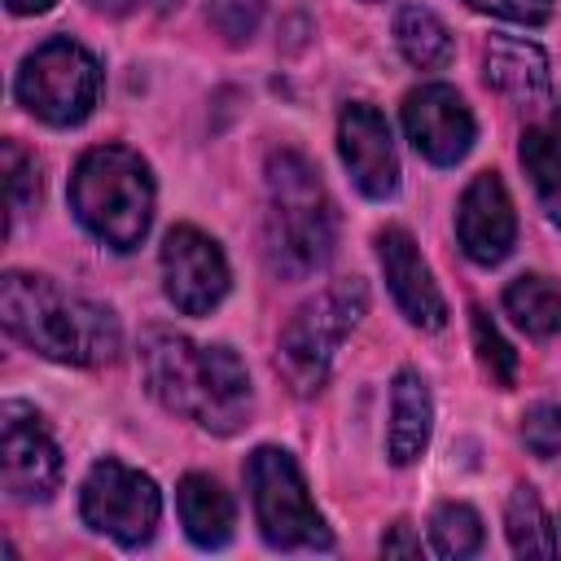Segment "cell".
<instances>
[{"mask_svg": "<svg viewBox=\"0 0 561 561\" xmlns=\"http://www.w3.org/2000/svg\"><path fill=\"white\" fill-rule=\"evenodd\" d=\"M140 373L167 412L188 416L206 434L228 438L250 421L254 390L232 346H202L175 329H145Z\"/></svg>", "mask_w": 561, "mask_h": 561, "instance_id": "cell-1", "label": "cell"}, {"mask_svg": "<svg viewBox=\"0 0 561 561\" xmlns=\"http://www.w3.org/2000/svg\"><path fill=\"white\" fill-rule=\"evenodd\" d=\"M0 320L9 337L31 346L44 359L96 368L110 364L123 346L118 316L83 294H66L57 280L35 272H4L0 280Z\"/></svg>", "mask_w": 561, "mask_h": 561, "instance_id": "cell-2", "label": "cell"}, {"mask_svg": "<svg viewBox=\"0 0 561 561\" xmlns=\"http://www.w3.org/2000/svg\"><path fill=\"white\" fill-rule=\"evenodd\" d=\"M263 259L276 280L316 276L337 245V215L316 175V167L298 149H276L263 171Z\"/></svg>", "mask_w": 561, "mask_h": 561, "instance_id": "cell-3", "label": "cell"}, {"mask_svg": "<svg viewBox=\"0 0 561 561\" xmlns=\"http://www.w3.org/2000/svg\"><path fill=\"white\" fill-rule=\"evenodd\" d=\"M75 219L110 250L127 254L153 224V175L149 162L123 145L88 149L70 171Z\"/></svg>", "mask_w": 561, "mask_h": 561, "instance_id": "cell-4", "label": "cell"}, {"mask_svg": "<svg viewBox=\"0 0 561 561\" xmlns=\"http://www.w3.org/2000/svg\"><path fill=\"white\" fill-rule=\"evenodd\" d=\"M368 311V289L359 276H342L333 285H324L316 298H307L289 324L280 329L276 342V373L285 377V386L294 394H316L329 381L333 355L346 342V333L359 324V316Z\"/></svg>", "mask_w": 561, "mask_h": 561, "instance_id": "cell-5", "label": "cell"}, {"mask_svg": "<svg viewBox=\"0 0 561 561\" xmlns=\"http://www.w3.org/2000/svg\"><path fill=\"white\" fill-rule=\"evenodd\" d=\"M245 486H250L254 522L267 548H280V552H329L333 548V535L289 451L254 447L245 460Z\"/></svg>", "mask_w": 561, "mask_h": 561, "instance_id": "cell-6", "label": "cell"}, {"mask_svg": "<svg viewBox=\"0 0 561 561\" xmlns=\"http://www.w3.org/2000/svg\"><path fill=\"white\" fill-rule=\"evenodd\" d=\"M13 92L26 105V114H35L39 123H48V127H75L96 105L101 66H96V57L79 39L53 35L35 53H26Z\"/></svg>", "mask_w": 561, "mask_h": 561, "instance_id": "cell-7", "label": "cell"}, {"mask_svg": "<svg viewBox=\"0 0 561 561\" xmlns=\"http://www.w3.org/2000/svg\"><path fill=\"white\" fill-rule=\"evenodd\" d=\"M79 513L96 535H110L123 548H140L153 539L162 517L158 482L114 456L96 460L79 486Z\"/></svg>", "mask_w": 561, "mask_h": 561, "instance_id": "cell-8", "label": "cell"}, {"mask_svg": "<svg viewBox=\"0 0 561 561\" xmlns=\"http://www.w3.org/2000/svg\"><path fill=\"white\" fill-rule=\"evenodd\" d=\"M0 478L18 504H44L61 482V451L44 416L18 399L0 408Z\"/></svg>", "mask_w": 561, "mask_h": 561, "instance_id": "cell-9", "label": "cell"}, {"mask_svg": "<svg viewBox=\"0 0 561 561\" xmlns=\"http://www.w3.org/2000/svg\"><path fill=\"white\" fill-rule=\"evenodd\" d=\"M162 289L184 316H206L228 294V259L215 237L175 224L162 241Z\"/></svg>", "mask_w": 561, "mask_h": 561, "instance_id": "cell-10", "label": "cell"}, {"mask_svg": "<svg viewBox=\"0 0 561 561\" xmlns=\"http://www.w3.org/2000/svg\"><path fill=\"white\" fill-rule=\"evenodd\" d=\"M403 131L421 158L434 167H456L473 149L478 123L451 83H421L403 96Z\"/></svg>", "mask_w": 561, "mask_h": 561, "instance_id": "cell-11", "label": "cell"}, {"mask_svg": "<svg viewBox=\"0 0 561 561\" xmlns=\"http://www.w3.org/2000/svg\"><path fill=\"white\" fill-rule=\"evenodd\" d=\"M337 153L355 180V188L373 202L394 197L399 188V153H394V136L390 123L377 105L368 101H351L337 118Z\"/></svg>", "mask_w": 561, "mask_h": 561, "instance_id": "cell-12", "label": "cell"}, {"mask_svg": "<svg viewBox=\"0 0 561 561\" xmlns=\"http://www.w3.org/2000/svg\"><path fill=\"white\" fill-rule=\"evenodd\" d=\"M456 237H460V250L478 267H495L508 259V250L517 241V215H513V197L495 171H478L465 184L460 206H456Z\"/></svg>", "mask_w": 561, "mask_h": 561, "instance_id": "cell-13", "label": "cell"}, {"mask_svg": "<svg viewBox=\"0 0 561 561\" xmlns=\"http://www.w3.org/2000/svg\"><path fill=\"white\" fill-rule=\"evenodd\" d=\"M377 263H381V276L390 285L399 311L408 316V324H416L425 333L447 324V302H443V294L434 285V272L421 259L408 228H381L377 232Z\"/></svg>", "mask_w": 561, "mask_h": 561, "instance_id": "cell-14", "label": "cell"}, {"mask_svg": "<svg viewBox=\"0 0 561 561\" xmlns=\"http://www.w3.org/2000/svg\"><path fill=\"white\" fill-rule=\"evenodd\" d=\"M486 83L517 110H543L552 105V70L539 44L517 35H495L482 53Z\"/></svg>", "mask_w": 561, "mask_h": 561, "instance_id": "cell-15", "label": "cell"}, {"mask_svg": "<svg viewBox=\"0 0 561 561\" xmlns=\"http://www.w3.org/2000/svg\"><path fill=\"white\" fill-rule=\"evenodd\" d=\"M434 430V399L416 368H399L390 386V430H386V456L390 465H412L430 447Z\"/></svg>", "mask_w": 561, "mask_h": 561, "instance_id": "cell-16", "label": "cell"}, {"mask_svg": "<svg viewBox=\"0 0 561 561\" xmlns=\"http://www.w3.org/2000/svg\"><path fill=\"white\" fill-rule=\"evenodd\" d=\"M175 508H180L184 535L197 548L210 552V548H224L232 539L237 508H232V495L210 473H184L180 486H175Z\"/></svg>", "mask_w": 561, "mask_h": 561, "instance_id": "cell-17", "label": "cell"}, {"mask_svg": "<svg viewBox=\"0 0 561 561\" xmlns=\"http://www.w3.org/2000/svg\"><path fill=\"white\" fill-rule=\"evenodd\" d=\"M522 167L552 224H561V105L522 131Z\"/></svg>", "mask_w": 561, "mask_h": 561, "instance_id": "cell-18", "label": "cell"}, {"mask_svg": "<svg viewBox=\"0 0 561 561\" xmlns=\"http://www.w3.org/2000/svg\"><path fill=\"white\" fill-rule=\"evenodd\" d=\"M394 44L408 57V66L416 70H443L456 53V39L447 31V22L425 9V4H403L394 18Z\"/></svg>", "mask_w": 561, "mask_h": 561, "instance_id": "cell-19", "label": "cell"}, {"mask_svg": "<svg viewBox=\"0 0 561 561\" xmlns=\"http://www.w3.org/2000/svg\"><path fill=\"white\" fill-rule=\"evenodd\" d=\"M504 311L530 337H552V333H561V285L539 272H522L504 289Z\"/></svg>", "mask_w": 561, "mask_h": 561, "instance_id": "cell-20", "label": "cell"}, {"mask_svg": "<svg viewBox=\"0 0 561 561\" xmlns=\"http://www.w3.org/2000/svg\"><path fill=\"white\" fill-rule=\"evenodd\" d=\"M504 530H508V548L517 557H557L552 517H548L539 491L526 486V482H517L508 504H504Z\"/></svg>", "mask_w": 561, "mask_h": 561, "instance_id": "cell-21", "label": "cell"}, {"mask_svg": "<svg viewBox=\"0 0 561 561\" xmlns=\"http://www.w3.org/2000/svg\"><path fill=\"white\" fill-rule=\"evenodd\" d=\"M482 539H486L482 517H478L469 504L447 500V504H438V508L430 513V543H434L438 557H451V561L473 557V552L482 548Z\"/></svg>", "mask_w": 561, "mask_h": 561, "instance_id": "cell-22", "label": "cell"}, {"mask_svg": "<svg viewBox=\"0 0 561 561\" xmlns=\"http://www.w3.org/2000/svg\"><path fill=\"white\" fill-rule=\"evenodd\" d=\"M469 329H473V351H478V364L486 368V377L508 390L517 381V355L513 346L504 342V333L495 329V320L482 311V307H469Z\"/></svg>", "mask_w": 561, "mask_h": 561, "instance_id": "cell-23", "label": "cell"}, {"mask_svg": "<svg viewBox=\"0 0 561 561\" xmlns=\"http://www.w3.org/2000/svg\"><path fill=\"white\" fill-rule=\"evenodd\" d=\"M0 162H4V193H9V224H13L39 202V162L18 140L0 145Z\"/></svg>", "mask_w": 561, "mask_h": 561, "instance_id": "cell-24", "label": "cell"}, {"mask_svg": "<svg viewBox=\"0 0 561 561\" xmlns=\"http://www.w3.org/2000/svg\"><path fill=\"white\" fill-rule=\"evenodd\" d=\"M522 443L539 460L561 456V403H535L522 412Z\"/></svg>", "mask_w": 561, "mask_h": 561, "instance_id": "cell-25", "label": "cell"}, {"mask_svg": "<svg viewBox=\"0 0 561 561\" xmlns=\"http://www.w3.org/2000/svg\"><path fill=\"white\" fill-rule=\"evenodd\" d=\"M267 0H206V13L215 22V31L228 39V44H245L263 18Z\"/></svg>", "mask_w": 561, "mask_h": 561, "instance_id": "cell-26", "label": "cell"}, {"mask_svg": "<svg viewBox=\"0 0 561 561\" xmlns=\"http://www.w3.org/2000/svg\"><path fill=\"white\" fill-rule=\"evenodd\" d=\"M469 9L504 22H522V26H539L552 18V0H469Z\"/></svg>", "mask_w": 561, "mask_h": 561, "instance_id": "cell-27", "label": "cell"}, {"mask_svg": "<svg viewBox=\"0 0 561 561\" xmlns=\"http://www.w3.org/2000/svg\"><path fill=\"white\" fill-rule=\"evenodd\" d=\"M425 548H421V539L412 535V526L408 522H394L386 535H381V557H421Z\"/></svg>", "mask_w": 561, "mask_h": 561, "instance_id": "cell-28", "label": "cell"}, {"mask_svg": "<svg viewBox=\"0 0 561 561\" xmlns=\"http://www.w3.org/2000/svg\"><path fill=\"white\" fill-rule=\"evenodd\" d=\"M4 4H9L13 13H44L53 0H4Z\"/></svg>", "mask_w": 561, "mask_h": 561, "instance_id": "cell-29", "label": "cell"}]
</instances>
